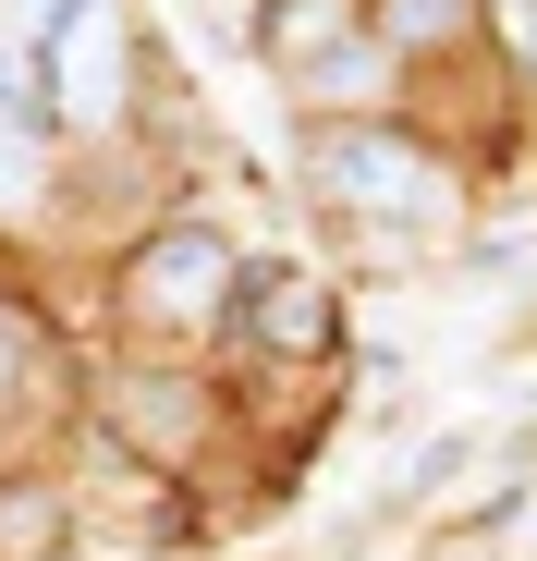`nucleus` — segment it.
Returning a JSON list of instances; mask_svg holds the SVG:
<instances>
[{
  "mask_svg": "<svg viewBox=\"0 0 537 561\" xmlns=\"http://www.w3.org/2000/svg\"><path fill=\"white\" fill-rule=\"evenodd\" d=\"M282 183H294V208L318 220V244H330V232H415V244L453 256V244L489 220L477 171L439 159V147H427L415 123H391V111L282 123Z\"/></svg>",
  "mask_w": 537,
  "mask_h": 561,
  "instance_id": "1",
  "label": "nucleus"
},
{
  "mask_svg": "<svg viewBox=\"0 0 537 561\" xmlns=\"http://www.w3.org/2000/svg\"><path fill=\"white\" fill-rule=\"evenodd\" d=\"M244 232L184 196L159 208L147 232H123L99 268H85V342H135V354H220V318H232V280H244Z\"/></svg>",
  "mask_w": 537,
  "mask_h": 561,
  "instance_id": "2",
  "label": "nucleus"
},
{
  "mask_svg": "<svg viewBox=\"0 0 537 561\" xmlns=\"http://www.w3.org/2000/svg\"><path fill=\"white\" fill-rule=\"evenodd\" d=\"M147 61H159V13L147 0H37V85H49V135L61 147L135 135Z\"/></svg>",
  "mask_w": 537,
  "mask_h": 561,
  "instance_id": "3",
  "label": "nucleus"
},
{
  "mask_svg": "<svg viewBox=\"0 0 537 561\" xmlns=\"http://www.w3.org/2000/svg\"><path fill=\"white\" fill-rule=\"evenodd\" d=\"M220 379H342L354 366V294L318 268V256H282L256 244L244 280H232V318H220Z\"/></svg>",
  "mask_w": 537,
  "mask_h": 561,
  "instance_id": "4",
  "label": "nucleus"
},
{
  "mask_svg": "<svg viewBox=\"0 0 537 561\" xmlns=\"http://www.w3.org/2000/svg\"><path fill=\"white\" fill-rule=\"evenodd\" d=\"M268 85H282V123H354V111H391V49L367 37V25H354V37H330L318 61H294V73H268Z\"/></svg>",
  "mask_w": 537,
  "mask_h": 561,
  "instance_id": "5",
  "label": "nucleus"
},
{
  "mask_svg": "<svg viewBox=\"0 0 537 561\" xmlns=\"http://www.w3.org/2000/svg\"><path fill=\"white\" fill-rule=\"evenodd\" d=\"M232 49L256 61V73H294V61H318L330 37H354L367 25V0H232Z\"/></svg>",
  "mask_w": 537,
  "mask_h": 561,
  "instance_id": "6",
  "label": "nucleus"
},
{
  "mask_svg": "<svg viewBox=\"0 0 537 561\" xmlns=\"http://www.w3.org/2000/svg\"><path fill=\"white\" fill-rule=\"evenodd\" d=\"M73 549V477L49 451H0V561H61Z\"/></svg>",
  "mask_w": 537,
  "mask_h": 561,
  "instance_id": "7",
  "label": "nucleus"
},
{
  "mask_svg": "<svg viewBox=\"0 0 537 561\" xmlns=\"http://www.w3.org/2000/svg\"><path fill=\"white\" fill-rule=\"evenodd\" d=\"M367 37L391 49V73H415V61H453V49H477L489 25H477V0H367Z\"/></svg>",
  "mask_w": 537,
  "mask_h": 561,
  "instance_id": "8",
  "label": "nucleus"
},
{
  "mask_svg": "<svg viewBox=\"0 0 537 561\" xmlns=\"http://www.w3.org/2000/svg\"><path fill=\"white\" fill-rule=\"evenodd\" d=\"M147 561H232V549H208V537H184V549H147Z\"/></svg>",
  "mask_w": 537,
  "mask_h": 561,
  "instance_id": "9",
  "label": "nucleus"
},
{
  "mask_svg": "<svg viewBox=\"0 0 537 561\" xmlns=\"http://www.w3.org/2000/svg\"><path fill=\"white\" fill-rule=\"evenodd\" d=\"M61 561H99V549H61Z\"/></svg>",
  "mask_w": 537,
  "mask_h": 561,
  "instance_id": "10",
  "label": "nucleus"
}]
</instances>
